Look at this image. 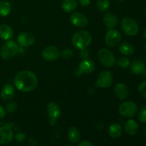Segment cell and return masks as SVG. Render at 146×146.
Returning <instances> with one entry per match:
<instances>
[{
  "instance_id": "cell-34",
  "label": "cell",
  "mask_w": 146,
  "mask_h": 146,
  "mask_svg": "<svg viewBox=\"0 0 146 146\" xmlns=\"http://www.w3.org/2000/svg\"><path fill=\"white\" fill-rule=\"evenodd\" d=\"M78 3L83 7H88L91 3L90 0H78Z\"/></svg>"
},
{
  "instance_id": "cell-27",
  "label": "cell",
  "mask_w": 146,
  "mask_h": 146,
  "mask_svg": "<svg viewBox=\"0 0 146 146\" xmlns=\"http://www.w3.org/2000/svg\"><path fill=\"white\" fill-rule=\"evenodd\" d=\"M115 63L122 68H126L130 66V60L125 56H121L115 60Z\"/></svg>"
},
{
  "instance_id": "cell-5",
  "label": "cell",
  "mask_w": 146,
  "mask_h": 146,
  "mask_svg": "<svg viewBox=\"0 0 146 146\" xmlns=\"http://www.w3.org/2000/svg\"><path fill=\"white\" fill-rule=\"evenodd\" d=\"M98 58L101 64L106 68L113 67L115 64V58L113 53L106 48H101L98 53Z\"/></svg>"
},
{
  "instance_id": "cell-44",
  "label": "cell",
  "mask_w": 146,
  "mask_h": 146,
  "mask_svg": "<svg viewBox=\"0 0 146 146\" xmlns=\"http://www.w3.org/2000/svg\"><path fill=\"white\" fill-rule=\"evenodd\" d=\"M145 14H146V10H145Z\"/></svg>"
},
{
  "instance_id": "cell-6",
  "label": "cell",
  "mask_w": 146,
  "mask_h": 146,
  "mask_svg": "<svg viewBox=\"0 0 146 146\" xmlns=\"http://www.w3.org/2000/svg\"><path fill=\"white\" fill-rule=\"evenodd\" d=\"M120 115L125 118H131L138 112V106L133 101H125L120 105L118 108Z\"/></svg>"
},
{
  "instance_id": "cell-7",
  "label": "cell",
  "mask_w": 146,
  "mask_h": 146,
  "mask_svg": "<svg viewBox=\"0 0 146 146\" xmlns=\"http://www.w3.org/2000/svg\"><path fill=\"white\" fill-rule=\"evenodd\" d=\"M113 76L109 71H104L99 74L96 81V86L100 88H108L112 84Z\"/></svg>"
},
{
  "instance_id": "cell-40",
  "label": "cell",
  "mask_w": 146,
  "mask_h": 146,
  "mask_svg": "<svg viewBox=\"0 0 146 146\" xmlns=\"http://www.w3.org/2000/svg\"><path fill=\"white\" fill-rule=\"evenodd\" d=\"M144 48H145V50L146 51V43L145 44V45H144Z\"/></svg>"
},
{
  "instance_id": "cell-9",
  "label": "cell",
  "mask_w": 146,
  "mask_h": 146,
  "mask_svg": "<svg viewBox=\"0 0 146 146\" xmlns=\"http://www.w3.org/2000/svg\"><path fill=\"white\" fill-rule=\"evenodd\" d=\"M60 51L54 46H48L44 48L41 52V56L44 60L48 61H54L60 56Z\"/></svg>"
},
{
  "instance_id": "cell-1",
  "label": "cell",
  "mask_w": 146,
  "mask_h": 146,
  "mask_svg": "<svg viewBox=\"0 0 146 146\" xmlns=\"http://www.w3.org/2000/svg\"><path fill=\"white\" fill-rule=\"evenodd\" d=\"M16 88L22 92H31L36 88L38 78L34 72L29 70H23L16 75L14 78Z\"/></svg>"
},
{
  "instance_id": "cell-16",
  "label": "cell",
  "mask_w": 146,
  "mask_h": 146,
  "mask_svg": "<svg viewBox=\"0 0 146 146\" xmlns=\"http://www.w3.org/2000/svg\"><path fill=\"white\" fill-rule=\"evenodd\" d=\"M114 91H115V96L121 100L125 99L129 94L128 87L123 83H118L115 84L114 87Z\"/></svg>"
},
{
  "instance_id": "cell-12",
  "label": "cell",
  "mask_w": 146,
  "mask_h": 146,
  "mask_svg": "<svg viewBox=\"0 0 146 146\" xmlns=\"http://www.w3.org/2000/svg\"><path fill=\"white\" fill-rule=\"evenodd\" d=\"M95 69L96 64L94 61H93L91 59H88V58L83 59L80 62L79 66H78V70L81 74H91L92 72H94Z\"/></svg>"
},
{
  "instance_id": "cell-21",
  "label": "cell",
  "mask_w": 146,
  "mask_h": 146,
  "mask_svg": "<svg viewBox=\"0 0 146 146\" xmlns=\"http://www.w3.org/2000/svg\"><path fill=\"white\" fill-rule=\"evenodd\" d=\"M119 51L124 56H131L135 52V47L129 42H123L119 46Z\"/></svg>"
},
{
  "instance_id": "cell-20",
  "label": "cell",
  "mask_w": 146,
  "mask_h": 146,
  "mask_svg": "<svg viewBox=\"0 0 146 146\" xmlns=\"http://www.w3.org/2000/svg\"><path fill=\"white\" fill-rule=\"evenodd\" d=\"M67 136L68 140L73 143H76L81 139V133L79 130L76 127H71L68 128L67 132Z\"/></svg>"
},
{
  "instance_id": "cell-18",
  "label": "cell",
  "mask_w": 146,
  "mask_h": 146,
  "mask_svg": "<svg viewBox=\"0 0 146 146\" xmlns=\"http://www.w3.org/2000/svg\"><path fill=\"white\" fill-rule=\"evenodd\" d=\"M138 124L136 121L133 119H129L125 123L124 125V131L127 134L130 135H133L138 133Z\"/></svg>"
},
{
  "instance_id": "cell-15",
  "label": "cell",
  "mask_w": 146,
  "mask_h": 146,
  "mask_svg": "<svg viewBox=\"0 0 146 146\" xmlns=\"http://www.w3.org/2000/svg\"><path fill=\"white\" fill-rule=\"evenodd\" d=\"M103 21H104V25L108 29H112L115 28L118 24V17L115 16V14L111 12L106 13L104 16Z\"/></svg>"
},
{
  "instance_id": "cell-32",
  "label": "cell",
  "mask_w": 146,
  "mask_h": 146,
  "mask_svg": "<svg viewBox=\"0 0 146 146\" xmlns=\"http://www.w3.org/2000/svg\"><path fill=\"white\" fill-rule=\"evenodd\" d=\"M89 51L88 49H87L86 48H82L81 49L79 52V55L81 56V58H82L83 59H85V58H88V57L89 56Z\"/></svg>"
},
{
  "instance_id": "cell-43",
  "label": "cell",
  "mask_w": 146,
  "mask_h": 146,
  "mask_svg": "<svg viewBox=\"0 0 146 146\" xmlns=\"http://www.w3.org/2000/svg\"><path fill=\"white\" fill-rule=\"evenodd\" d=\"M67 146H72V145H67Z\"/></svg>"
},
{
  "instance_id": "cell-2",
  "label": "cell",
  "mask_w": 146,
  "mask_h": 146,
  "mask_svg": "<svg viewBox=\"0 0 146 146\" xmlns=\"http://www.w3.org/2000/svg\"><path fill=\"white\" fill-rule=\"evenodd\" d=\"M92 36L87 31H77L73 35L71 42L73 46L77 49H82L87 48L91 44Z\"/></svg>"
},
{
  "instance_id": "cell-39",
  "label": "cell",
  "mask_w": 146,
  "mask_h": 146,
  "mask_svg": "<svg viewBox=\"0 0 146 146\" xmlns=\"http://www.w3.org/2000/svg\"><path fill=\"white\" fill-rule=\"evenodd\" d=\"M143 36L144 37L146 38V29H145V31H144V33H143Z\"/></svg>"
},
{
  "instance_id": "cell-11",
  "label": "cell",
  "mask_w": 146,
  "mask_h": 146,
  "mask_svg": "<svg viewBox=\"0 0 146 146\" xmlns=\"http://www.w3.org/2000/svg\"><path fill=\"white\" fill-rule=\"evenodd\" d=\"M35 42V37L29 32H22L17 36V43L21 47H29Z\"/></svg>"
},
{
  "instance_id": "cell-22",
  "label": "cell",
  "mask_w": 146,
  "mask_h": 146,
  "mask_svg": "<svg viewBox=\"0 0 146 146\" xmlns=\"http://www.w3.org/2000/svg\"><path fill=\"white\" fill-rule=\"evenodd\" d=\"M78 3L76 0H64L61 4V8L64 12H73L77 8Z\"/></svg>"
},
{
  "instance_id": "cell-10",
  "label": "cell",
  "mask_w": 146,
  "mask_h": 146,
  "mask_svg": "<svg viewBox=\"0 0 146 146\" xmlns=\"http://www.w3.org/2000/svg\"><path fill=\"white\" fill-rule=\"evenodd\" d=\"M71 24L78 28H84L88 25V19L81 12H74L70 16Z\"/></svg>"
},
{
  "instance_id": "cell-36",
  "label": "cell",
  "mask_w": 146,
  "mask_h": 146,
  "mask_svg": "<svg viewBox=\"0 0 146 146\" xmlns=\"http://www.w3.org/2000/svg\"><path fill=\"white\" fill-rule=\"evenodd\" d=\"M78 146H94L91 143L88 142V141H82V142L80 143L79 144H78Z\"/></svg>"
},
{
  "instance_id": "cell-30",
  "label": "cell",
  "mask_w": 146,
  "mask_h": 146,
  "mask_svg": "<svg viewBox=\"0 0 146 146\" xmlns=\"http://www.w3.org/2000/svg\"><path fill=\"white\" fill-rule=\"evenodd\" d=\"M73 54H74V52L71 48H65L60 53V55H61V56L64 58H66V59L71 58Z\"/></svg>"
},
{
  "instance_id": "cell-35",
  "label": "cell",
  "mask_w": 146,
  "mask_h": 146,
  "mask_svg": "<svg viewBox=\"0 0 146 146\" xmlns=\"http://www.w3.org/2000/svg\"><path fill=\"white\" fill-rule=\"evenodd\" d=\"M6 115V110L4 109L2 106L0 105V120L2 119Z\"/></svg>"
},
{
  "instance_id": "cell-25",
  "label": "cell",
  "mask_w": 146,
  "mask_h": 146,
  "mask_svg": "<svg viewBox=\"0 0 146 146\" xmlns=\"http://www.w3.org/2000/svg\"><path fill=\"white\" fill-rule=\"evenodd\" d=\"M11 5L5 0L0 1V17H7L11 13Z\"/></svg>"
},
{
  "instance_id": "cell-19",
  "label": "cell",
  "mask_w": 146,
  "mask_h": 146,
  "mask_svg": "<svg viewBox=\"0 0 146 146\" xmlns=\"http://www.w3.org/2000/svg\"><path fill=\"white\" fill-rule=\"evenodd\" d=\"M14 35V31L10 26L2 24L0 26V38L3 40H10Z\"/></svg>"
},
{
  "instance_id": "cell-4",
  "label": "cell",
  "mask_w": 146,
  "mask_h": 146,
  "mask_svg": "<svg viewBox=\"0 0 146 146\" xmlns=\"http://www.w3.org/2000/svg\"><path fill=\"white\" fill-rule=\"evenodd\" d=\"M121 26L123 32L128 36H135L139 31V25L137 21L130 17L123 19Z\"/></svg>"
},
{
  "instance_id": "cell-29",
  "label": "cell",
  "mask_w": 146,
  "mask_h": 146,
  "mask_svg": "<svg viewBox=\"0 0 146 146\" xmlns=\"http://www.w3.org/2000/svg\"><path fill=\"white\" fill-rule=\"evenodd\" d=\"M17 103L14 102V101H9V102L7 104V106H6V111H7L8 113H14V111L17 110Z\"/></svg>"
},
{
  "instance_id": "cell-24",
  "label": "cell",
  "mask_w": 146,
  "mask_h": 146,
  "mask_svg": "<svg viewBox=\"0 0 146 146\" xmlns=\"http://www.w3.org/2000/svg\"><path fill=\"white\" fill-rule=\"evenodd\" d=\"M145 64L143 61L140 60H135L133 61L131 65V70L133 74H143V71L145 70Z\"/></svg>"
},
{
  "instance_id": "cell-41",
  "label": "cell",
  "mask_w": 146,
  "mask_h": 146,
  "mask_svg": "<svg viewBox=\"0 0 146 146\" xmlns=\"http://www.w3.org/2000/svg\"><path fill=\"white\" fill-rule=\"evenodd\" d=\"M118 1H121V2H123V1H125V0H118Z\"/></svg>"
},
{
  "instance_id": "cell-26",
  "label": "cell",
  "mask_w": 146,
  "mask_h": 146,
  "mask_svg": "<svg viewBox=\"0 0 146 146\" xmlns=\"http://www.w3.org/2000/svg\"><path fill=\"white\" fill-rule=\"evenodd\" d=\"M96 7L98 11L101 12H105L110 7L109 0H98Z\"/></svg>"
},
{
  "instance_id": "cell-8",
  "label": "cell",
  "mask_w": 146,
  "mask_h": 146,
  "mask_svg": "<svg viewBox=\"0 0 146 146\" xmlns=\"http://www.w3.org/2000/svg\"><path fill=\"white\" fill-rule=\"evenodd\" d=\"M121 41V35L117 30L110 29L105 36V42L110 47H115L120 44Z\"/></svg>"
},
{
  "instance_id": "cell-3",
  "label": "cell",
  "mask_w": 146,
  "mask_h": 146,
  "mask_svg": "<svg viewBox=\"0 0 146 146\" xmlns=\"http://www.w3.org/2000/svg\"><path fill=\"white\" fill-rule=\"evenodd\" d=\"M18 51V44L12 40H7L1 46L0 54L4 60H10L17 55Z\"/></svg>"
},
{
  "instance_id": "cell-17",
  "label": "cell",
  "mask_w": 146,
  "mask_h": 146,
  "mask_svg": "<svg viewBox=\"0 0 146 146\" xmlns=\"http://www.w3.org/2000/svg\"><path fill=\"white\" fill-rule=\"evenodd\" d=\"M15 95V89L14 86L9 84H7L3 86L1 91V97L4 101H10Z\"/></svg>"
},
{
  "instance_id": "cell-45",
  "label": "cell",
  "mask_w": 146,
  "mask_h": 146,
  "mask_svg": "<svg viewBox=\"0 0 146 146\" xmlns=\"http://www.w3.org/2000/svg\"><path fill=\"white\" fill-rule=\"evenodd\" d=\"M145 60H146V58H145Z\"/></svg>"
},
{
  "instance_id": "cell-37",
  "label": "cell",
  "mask_w": 146,
  "mask_h": 146,
  "mask_svg": "<svg viewBox=\"0 0 146 146\" xmlns=\"http://www.w3.org/2000/svg\"><path fill=\"white\" fill-rule=\"evenodd\" d=\"M29 144L31 145H33V146H36L37 145V141L36 139H35L34 138H32V137H31V138H29Z\"/></svg>"
},
{
  "instance_id": "cell-28",
  "label": "cell",
  "mask_w": 146,
  "mask_h": 146,
  "mask_svg": "<svg viewBox=\"0 0 146 146\" xmlns=\"http://www.w3.org/2000/svg\"><path fill=\"white\" fill-rule=\"evenodd\" d=\"M138 120L142 123H146V106H142L138 113Z\"/></svg>"
},
{
  "instance_id": "cell-13",
  "label": "cell",
  "mask_w": 146,
  "mask_h": 146,
  "mask_svg": "<svg viewBox=\"0 0 146 146\" xmlns=\"http://www.w3.org/2000/svg\"><path fill=\"white\" fill-rule=\"evenodd\" d=\"M13 131L10 127H0V144H7L11 142L13 139Z\"/></svg>"
},
{
  "instance_id": "cell-14",
  "label": "cell",
  "mask_w": 146,
  "mask_h": 146,
  "mask_svg": "<svg viewBox=\"0 0 146 146\" xmlns=\"http://www.w3.org/2000/svg\"><path fill=\"white\" fill-rule=\"evenodd\" d=\"M46 112L48 117L53 120H57L61 115L60 107L54 102L48 103L46 107Z\"/></svg>"
},
{
  "instance_id": "cell-42",
  "label": "cell",
  "mask_w": 146,
  "mask_h": 146,
  "mask_svg": "<svg viewBox=\"0 0 146 146\" xmlns=\"http://www.w3.org/2000/svg\"><path fill=\"white\" fill-rule=\"evenodd\" d=\"M145 135H146V129H145Z\"/></svg>"
},
{
  "instance_id": "cell-31",
  "label": "cell",
  "mask_w": 146,
  "mask_h": 146,
  "mask_svg": "<svg viewBox=\"0 0 146 146\" xmlns=\"http://www.w3.org/2000/svg\"><path fill=\"white\" fill-rule=\"evenodd\" d=\"M138 92L143 97L146 98V80L143 81L138 86Z\"/></svg>"
},
{
  "instance_id": "cell-38",
  "label": "cell",
  "mask_w": 146,
  "mask_h": 146,
  "mask_svg": "<svg viewBox=\"0 0 146 146\" xmlns=\"http://www.w3.org/2000/svg\"><path fill=\"white\" fill-rule=\"evenodd\" d=\"M50 124H51V125H55L56 123V120H53V119H51L50 120Z\"/></svg>"
},
{
  "instance_id": "cell-33",
  "label": "cell",
  "mask_w": 146,
  "mask_h": 146,
  "mask_svg": "<svg viewBox=\"0 0 146 146\" xmlns=\"http://www.w3.org/2000/svg\"><path fill=\"white\" fill-rule=\"evenodd\" d=\"M15 138L18 142H23V141H25L26 135L25 134L23 133H17V135H16Z\"/></svg>"
},
{
  "instance_id": "cell-23",
  "label": "cell",
  "mask_w": 146,
  "mask_h": 146,
  "mask_svg": "<svg viewBox=\"0 0 146 146\" xmlns=\"http://www.w3.org/2000/svg\"><path fill=\"white\" fill-rule=\"evenodd\" d=\"M123 128L118 123H113L108 128V134L113 138H118L122 135Z\"/></svg>"
}]
</instances>
